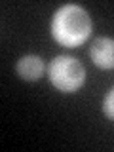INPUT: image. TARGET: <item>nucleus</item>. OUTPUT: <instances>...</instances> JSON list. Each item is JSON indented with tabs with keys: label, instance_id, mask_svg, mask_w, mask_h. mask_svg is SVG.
<instances>
[{
	"label": "nucleus",
	"instance_id": "20e7f679",
	"mask_svg": "<svg viewBox=\"0 0 114 152\" xmlns=\"http://www.w3.org/2000/svg\"><path fill=\"white\" fill-rule=\"evenodd\" d=\"M17 74L21 76L27 82H34V80H40L42 74L46 70V65L42 61V57L38 55H25L17 61Z\"/></svg>",
	"mask_w": 114,
	"mask_h": 152
},
{
	"label": "nucleus",
	"instance_id": "39448f33",
	"mask_svg": "<svg viewBox=\"0 0 114 152\" xmlns=\"http://www.w3.org/2000/svg\"><path fill=\"white\" fill-rule=\"evenodd\" d=\"M103 112L107 114L110 120H114V88L108 89V93L104 95V101H103Z\"/></svg>",
	"mask_w": 114,
	"mask_h": 152
},
{
	"label": "nucleus",
	"instance_id": "7ed1b4c3",
	"mask_svg": "<svg viewBox=\"0 0 114 152\" xmlns=\"http://www.w3.org/2000/svg\"><path fill=\"white\" fill-rule=\"evenodd\" d=\"M89 57L99 69H114V40L108 36L95 38L89 46Z\"/></svg>",
	"mask_w": 114,
	"mask_h": 152
},
{
	"label": "nucleus",
	"instance_id": "f257e3e1",
	"mask_svg": "<svg viewBox=\"0 0 114 152\" xmlns=\"http://www.w3.org/2000/svg\"><path fill=\"white\" fill-rule=\"evenodd\" d=\"M91 34V17L78 4H65L51 19V36L66 48H76Z\"/></svg>",
	"mask_w": 114,
	"mask_h": 152
},
{
	"label": "nucleus",
	"instance_id": "f03ea898",
	"mask_svg": "<svg viewBox=\"0 0 114 152\" xmlns=\"http://www.w3.org/2000/svg\"><path fill=\"white\" fill-rule=\"evenodd\" d=\"M48 78L57 91L72 93L86 82V69L78 59L69 55H57L48 66Z\"/></svg>",
	"mask_w": 114,
	"mask_h": 152
}]
</instances>
